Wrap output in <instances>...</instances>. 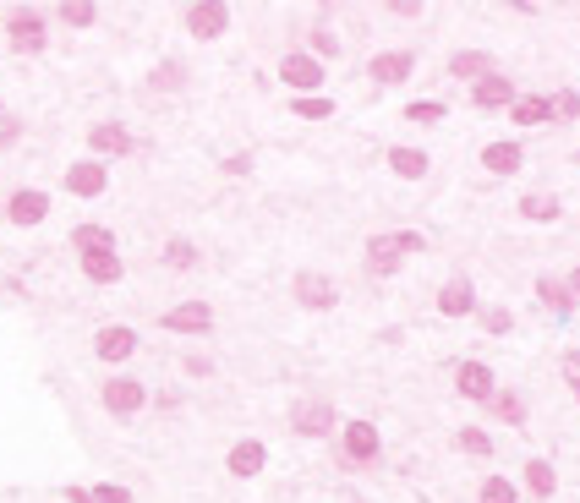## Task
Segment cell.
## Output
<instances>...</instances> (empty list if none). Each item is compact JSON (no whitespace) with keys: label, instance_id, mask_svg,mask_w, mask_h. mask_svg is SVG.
I'll return each mask as SVG.
<instances>
[{"label":"cell","instance_id":"obj_35","mask_svg":"<svg viewBox=\"0 0 580 503\" xmlns=\"http://www.w3.org/2000/svg\"><path fill=\"white\" fill-rule=\"evenodd\" d=\"M455 443H460V454H471V460H487V454H493V438H487L482 427H460Z\"/></svg>","mask_w":580,"mask_h":503},{"label":"cell","instance_id":"obj_25","mask_svg":"<svg viewBox=\"0 0 580 503\" xmlns=\"http://www.w3.org/2000/svg\"><path fill=\"white\" fill-rule=\"evenodd\" d=\"M72 252L88 257V252H115V230L104 225H72Z\"/></svg>","mask_w":580,"mask_h":503},{"label":"cell","instance_id":"obj_42","mask_svg":"<svg viewBox=\"0 0 580 503\" xmlns=\"http://www.w3.org/2000/svg\"><path fill=\"white\" fill-rule=\"evenodd\" d=\"M564 383H575V389H580V345L564 350Z\"/></svg>","mask_w":580,"mask_h":503},{"label":"cell","instance_id":"obj_5","mask_svg":"<svg viewBox=\"0 0 580 503\" xmlns=\"http://www.w3.org/2000/svg\"><path fill=\"white\" fill-rule=\"evenodd\" d=\"M290 296H296V307H307V312H334L340 307V285H334L329 274H318V268H301V274L290 279Z\"/></svg>","mask_w":580,"mask_h":503},{"label":"cell","instance_id":"obj_44","mask_svg":"<svg viewBox=\"0 0 580 503\" xmlns=\"http://www.w3.org/2000/svg\"><path fill=\"white\" fill-rule=\"evenodd\" d=\"M208 372H214V361H208V356H187V378H208Z\"/></svg>","mask_w":580,"mask_h":503},{"label":"cell","instance_id":"obj_26","mask_svg":"<svg viewBox=\"0 0 580 503\" xmlns=\"http://www.w3.org/2000/svg\"><path fill=\"white\" fill-rule=\"evenodd\" d=\"M487 411L504 421V427H526V400H520L515 389H498L493 400H487Z\"/></svg>","mask_w":580,"mask_h":503},{"label":"cell","instance_id":"obj_45","mask_svg":"<svg viewBox=\"0 0 580 503\" xmlns=\"http://www.w3.org/2000/svg\"><path fill=\"white\" fill-rule=\"evenodd\" d=\"M252 170V154H230L225 159V175H247Z\"/></svg>","mask_w":580,"mask_h":503},{"label":"cell","instance_id":"obj_7","mask_svg":"<svg viewBox=\"0 0 580 503\" xmlns=\"http://www.w3.org/2000/svg\"><path fill=\"white\" fill-rule=\"evenodd\" d=\"M334 427H340V411H334L329 400H296L290 405V432H296V438H329Z\"/></svg>","mask_w":580,"mask_h":503},{"label":"cell","instance_id":"obj_12","mask_svg":"<svg viewBox=\"0 0 580 503\" xmlns=\"http://www.w3.org/2000/svg\"><path fill=\"white\" fill-rule=\"evenodd\" d=\"M263 465H269V449H263V438H236L225 454V471L236 476V482H252V476H263Z\"/></svg>","mask_w":580,"mask_h":503},{"label":"cell","instance_id":"obj_1","mask_svg":"<svg viewBox=\"0 0 580 503\" xmlns=\"http://www.w3.org/2000/svg\"><path fill=\"white\" fill-rule=\"evenodd\" d=\"M6 44L17 55H39L44 44H50V17H44V11H33V6H17L6 17Z\"/></svg>","mask_w":580,"mask_h":503},{"label":"cell","instance_id":"obj_34","mask_svg":"<svg viewBox=\"0 0 580 503\" xmlns=\"http://www.w3.org/2000/svg\"><path fill=\"white\" fill-rule=\"evenodd\" d=\"M405 121H411V126H438V121H449V104L416 99V104H405Z\"/></svg>","mask_w":580,"mask_h":503},{"label":"cell","instance_id":"obj_47","mask_svg":"<svg viewBox=\"0 0 580 503\" xmlns=\"http://www.w3.org/2000/svg\"><path fill=\"white\" fill-rule=\"evenodd\" d=\"M564 285H570V296H575V301H580V263H575V268H570V279H564Z\"/></svg>","mask_w":580,"mask_h":503},{"label":"cell","instance_id":"obj_11","mask_svg":"<svg viewBox=\"0 0 580 503\" xmlns=\"http://www.w3.org/2000/svg\"><path fill=\"white\" fill-rule=\"evenodd\" d=\"M455 389H460V400L487 405L498 394V378H493V367H487V361H460V367H455Z\"/></svg>","mask_w":580,"mask_h":503},{"label":"cell","instance_id":"obj_14","mask_svg":"<svg viewBox=\"0 0 580 503\" xmlns=\"http://www.w3.org/2000/svg\"><path fill=\"white\" fill-rule=\"evenodd\" d=\"M132 132H126L121 121H99L94 132H88V159H126L132 154Z\"/></svg>","mask_w":580,"mask_h":503},{"label":"cell","instance_id":"obj_8","mask_svg":"<svg viewBox=\"0 0 580 503\" xmlns=\"http://www.w3.org/2000/svg\"><path fill=\"white\" fill-rule=\"evenodd\" d=\"M6 219L17 230L44 225V219H50V192H44V186H17V192L6 197Z\"/></svg>","mask_w":580,"mask_h":503},{"label":"cell","instance_id":"obj_36","mask_svg":"<svg viewBox=\"0 0 580 503\" xmlns=\"http://www.w3.org/2000/svg\"><path fill=\"white\" fill-rule=\"evenodd\" d=\"M290 110H296L301 121H329V115H334V104L323 99V93H312V99H296V104H290Z\"/></svg>","mask_w":580,"mask_h":503},{"label":"cell","instance_id":"obj_31","mask_svg":"<svg viewBox=\"0 0 580 503\" xmlns=\"http://www.w3.org/2000/svg\"><path fill=\"white\" fill-rule=\"evenodd\" d=\"M345 44H340V33L329 28V22H312L307 28V55H318V61H329V55H340Z\"/></svg>","mask_w":580,"mask_h":503},{"label":"cell","instance_id":"obj_16","mask_svg":"<svg viewBox=\"0 0 580 503\" xmlns=\"http://www.w3.org/2000/svg\"><path fill=\"white\" fill-rule=\"evenodd\" d=\"M104 186H110V170H104L99 159H77V165H66V192H72V197H99Z\"/></svg>","mask_w":580,"mask_h":503},{"label":"cell","instance_id":"obj_48","mask_svg":"<svg viewBox=\"0 0 580 503\" xmlns=\"http://www.w3.org/2000/svg\"><path fill=\"white\" fill-rule=\"evenodd\" d=\"M575 405H580V389H575Z\"/></svg>","mask_w":580,"mask_h":503},{"label":"cell","instance_id":"obj_30","mask_svg":"<svg viewBox=\"0 0 580 503\" xmlns=\"http://www.w3.org/2000/svg\"><path fill=\"white\" fill-rule=\"evenodd\" d=\"M148 88L154 93H181L187 88V61H159L154 77H148Z\"/></svg>","mask_w":580,"mask_h":503},{"label":"cell","instance_id":"obj_3","mask_svg":"<svg viewBox=\"0 0 580 503\" xmlns=\"http://www.w3.org/2000/svg\"><path fill=\"white\" fill-rule=\"evenodd\" d=\"M99 405H104V411H110L115 421H132V416H143L148 389H143L137 378H126V372H115V378L99 383Z\"/></svg>","mask_w":580,"mask_h":503},{"label":"cell","instance_id":"obj_29","mask_svg":"<svg viewBox=\"0 0 580 503\" xmlns=\"http://www.w3.org/2000/svg\"><path fill=\"white\" fill-rule=\"evenodd\" d=\"M159 263L176 268V274H187V268H197V247H192L187 236H170L165 247H159Z\"/></svg>","mask_w":580,"mask_h":503},{"label":"cell","instance_id":"obj_15","mask_svg":"<svg viewBox=\"0 0 580 503\" xmlns=\"http://www.w3.org/2000/svg\"><path fill=\"white\" fill-rule=\"evenodd\" d=\"M400 263H405V252L394 247V236H373V241L362 247V268H367L373 279H394V274H400Z\"/></svg>","mask_w":580,"mask_h":503},{"label":"cell","instance_id":"obj_46","mask_svg":"<svg viewBox=\"0 0 580 503\" xmlns=\"http://www.w3.org/2000/svg\"><path fill=\"white\" fill-rule=\"evenodd\" d=\"M61 498H66V503H94V498H88V487H77V482L61 487Z\"/></svg>","mask_w":580,"mask_h":503},{"label":"cell","instance_id":"obj_4","mask_svg":"<svg viewBox=\"0 0 580 503\" xmlns=\"http://www.w3.org/2000/svg\"><path fill=\"white\" fill-rule=\"evenodd\" d=\"M340 454L345 465H378V454H384V432L373 427V421H340Z\"/></svg>","mask_w":580,"mask_h":503},{"label":"cell","instance_id":"obj_18","mask_svg":"<svg viewBox=\"0 0 580 503\" xmlns=\"http://www.w3.org/2000/svg\"><path fill=\"white\" fill-rule=\"evenodd\" d=\"M520 93H515V77H482L477 88H471V104H477V110H509V104H515Z\"/></svg>","mask_w":580,"mask_h":503},{"label":"cell","instance_id":"obj_17","mask_svg":"<svg viewBox=\"0 0 580 503\" xmlns=\"http://www.w3.org/2000/svg\"><path fill=\"white\" fill-rule=\"evenodd\" d=\"M438 312H444V318H471V312H477V285H471L466 274H455L444 290H438Z\"/></svg>","mask_w":580,"mask_h":503},{"label":"cell","instance_id":"obj_9","mask_svg":"<svg viewBox=\"0 0 580 503\" xmlns=\"http://www.w3.org/2000/svg\"><path fill=\"white\" fill-rule=\"evenodd\" d=\"M159 329H170V334H208L214 329V307L208 301H176L170 312H159Z\"/></svg>","mask_w":580,"mask_h":503},{"label":"cell","instance_id":"obj_23","mask_svg":"<svg viewBox=\"0 0 580 503\" xmlns=\"http://www.w3.org/2000/svg\"><path fill=\"white\" fill-rule=\"evenodd\" d=\"M537 301L553 312V318H570V312H575L570 285H564V279H553V274H542V279H537Z\"/></svg>","mask_w":580,"mask_h":503},{"label":"cell","instance_id":"obj_38","mask_svg":"<svg viewBox=\"0 0 580 503\" xmlns=\"http://www.w3.org/2000/svg\"><path fill=\"white\" fill-rule=\"evenodd\" d=\"M482 329L487 334H509V329H515V312H509V307H482Z\"/></svg>","mask_w":580,"mask_h":503},{"label":"cell","instance_id":"obj_41","mask_svg":"<svg viewBox=\"0 0 580 503\" xmlns=\"http://www.w3.org/2000/svg\"><path fill=\"white\" fill-rule=\"evenodd\" d=\"M11 143H22V121L17 115H0V148H11Z\"/></svg>","mask_w":580,"mask_h":503},{"label":"cell","instance_id":"obj_39","mask_svg":"<svg viewBox=\"0 0 580 503\" xmlns=\"http://www.w3.org/2000/svg\"><path fill=\"white\" fill-rule=\"evenodd\" d=\"M88 498H94V503H132V487H115V482H99V487H88Z\"/></svg>","mask_w":580,"mask_h":503},{"label":"cell","instance_id":"obj_22","mask_svg":"<svg viewBox=\"0 0 580 503\" xmlns=\"http://www.w3.org/2000/svg\"><path fill=\"white\" fill-rule=\"evenodd\" d=\"M520 165H526V148L520 143H487L482 148V170L487 175H515Z\"/></svg>","mask_w":580,"mask_h":503},{"label":"cell","instance_id":"obj_6","mask_svg":"<svg viewBox=\"0 0 580 503\" xmlns=\"http://www.w3.org/2000/svg\"><path fill=\"white\" fill-rule=\"evenodd\" d=\"M181 28L208 44V39H219V33H230V6L225 0H192V6L181 11Z\"/></svg>","mask_w":580,"mask_h":503},{"label":"cell","instance_id":"obj_10","mask_svg":"<svg viewBox=\"0 0 580 503\" xmlns=\"http://www.w3.org/2000/svg\"><path fill=\"white\" fill-rule=\"evenodd\" d=\"M94 356L110 361V367L132 361L137 356V329H132V323H104V329L94 334Z\"/></svg>","mask_w":580,"mask_h":503},{"label":"cell","instance_id":"obj_28","mask_svg":"<svg viewBox=\"0 0 580 503\" xmlns=\"http://www.w3.org/2000/svg\"><path fill=\"white\" fill-rule=\"evenodd\" d=\"M520 214H526L531 225H553V219H559V197L553 192H526L520 197Z\"/></svg>","mask_w":580,"mask_h":503},{"label":"cell","instance_id":"obj_32","mask_svg":"<svg viewBox=\"0 0 580 503\" xmlns=\"http://www.w3.org/2000/svg\"><path fill=\"white\" fill-rule=\"evenodd\" d=\"M55 17H61L66 28H94V22H99V6H94V0H61V6H55Z\"/></svg>","mask_w":580,"mask_h":503},{"label":"cell","instance_id":"obj_21","mask_svg":"<svg viewBox=\"0 0 580 503\" xmlns=\"http://www.w3.org/2000/svg\"><path fill=\"white\" fill-rule=\"evenodd\" d=\"M509 121H515V126H548L553 121L548 93H520V99L509 104Z\"/></svg>","mask_w":580,"mask_h":503},{"label":"cell","instance_id":"obj_24","mask_svg":"<svg viewBox=\"0 0 580 503\" xmlns=\"http://www.w3.org/2000/svg\"><path fill=\"white\" fill-rule=\"evenodd\" d=\"M427 165H433V159H427L422 148H405V143H400V148H389V170L400 175V181H422Z\"/></svg>","mask_w":580,"mask_h":503},{"label":"cell","instance_id":"obj_20","mask_svg":"<svg viewBox=\"0 0 580 503\" xmlns=\"http://www.w3.org/2000/svg\"><path fill=\"white\" fill-rule=\"evenodd\" d=\"M77 263H83L88 285H121V274H126L121 252H88V257H77Z\"/></svg>","mask_w":580,"mask_h":503},{"label":"cell","instance_id":"obj_27","mask_svg":"<svg viewBox=\"0 0 580 503\" xmlns=\"http://www.w3.org/2000/svg\"><path fill=\"white\" fill-rule=\"evenodd\" d=\"M526 493L531 498H553L559 493V471L548 460H526Z\"/></svg>","mask_w":580,"mask_h":503},{"label":"cell","instance_id":"obj_2","mask_svg":"<svg viewBox=\"0 0 580 503\" xmlns=\"http://www.w3.org/2000/svg\"><path fill=\"white\" fill-rule=\"evenodd\" d=\"M274 77H280L285 88H296V99H312V93H323V83H329V77H323V61L307 55V50H285Z\"/></svg>","mask_w":580,"mask_h":503},{"label":"cell","instance_id":"obj_33","mask_svg":"<svg viewBox=\"0 0 580 503\" xmlns=\"http://www.w3.org/2000/svg\"><path fill=\"white\" fill-rule=\"evenodd\" d=\"M477 503H520V487L509 482V476H482V487H477Z\"/></svg>","mask_w":580,"mask_h":503},{"label":"cell","instance_id":"obj_19","mask_svg":"<svg viewBox=\"0 0 580 503\" xmlns=\"http://www.w3.org/2000/svg\"><path fill=\"white\" fill-rule=\"evenodd\" d=\"M493 72H498V66H493V55H487V50H455V55H449V77H460V83H471V88H477L482 77H493Z\"/></svg>","mask_w":580,"mask_h":503},{"label":"cell","instance_id":"obj_40","mask_svg":"<svg viewBox=\"0 0 580 503\" xmlns=\"http://www.w3.org/2000/svg\"><path fill=\"white\" fill-rule=\"evenodd\" d=\"M394 247H400L405 257H411V252H427V236H422V230H394Z\"/></svg>","mask_w":580,"mask_h":503},{"label":"cell","instance_id":"obj_43","mask_svg":"<svg viewBox=\"0 0 580 503\" xmlns=\"http://www.w3.org/2000/svg\"><path fill=\"white\" fill-rule=\"evenodd\" d=\"M389 11H394V17H422V0H389Z\"/></svg>","mask_w":580,"mask_h":503},{"label":"cell","instance_id":"obj_37","mask_svg":"<svg viewBox=\"0 0 580 503\" xmlns=\"http://www.w3.org/2000/svg\"><path fill=\"white\" fill-rule=\"evenodd\" d=\"M548 104H553V121H575V115H580V93L575 88H559Z\"/></svg>","mask_w":580,"mask_h":503},{"label":"cell","instance_id":"obj_49","mask_svg":"<svg viewBox=\"0 0 580 503\" xmlns=\"http://www.w3.org/2000/svg\"><path fill=\"white\" fill-rule=\"evenodd\" d=\"M0 115H6V104H0Z\"/></svg>","mask_w":580,"mask_h":503},{"label":"cell","instance_id":"obj_13","mask_svg":"<svg viewBox=\"0 0 580 503\" xmlns=\"http://www.w3.org/2000/svg\"><path fill=\"white\" fill-rule=\"evenodd\" d=\"M411 72H416V55H411V50H378L373 61H367V77H373L378 88L411 83Z\"/></svg>","mask_w":580,"mask_h":503}]
</instances>
